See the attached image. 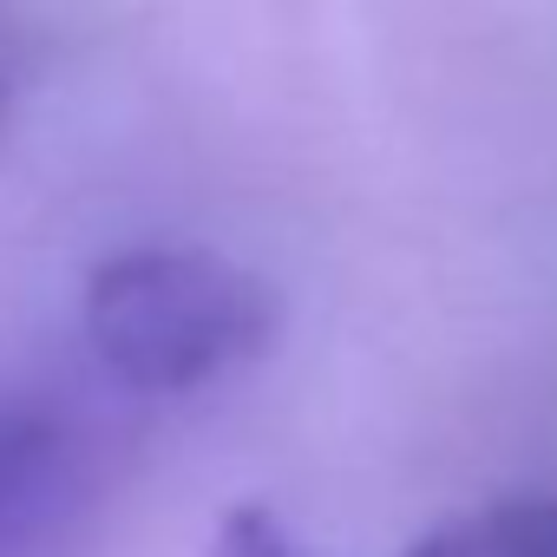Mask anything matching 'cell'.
Segmentation results:
<instances>
[{"instance_id": "1", "label": "cell", "mask_w": 557, "mask_h": 557, "mask_svg": "<svg viewBox=\"0 0 557 557\" xmlns=\"http://www.w3.org/2000/svg\"><path fill=\"white\" fill-rule=\"evenodd\" d=\"M86 342L138 394H190L275 342V289L216 249L145 243L86 275Z\"/></svg>"}, {"instance_id": "2", "label": "cell", "mask_w": 557, "mask_h": 557, "mask_svg": "<svg viewBox=\"0 0 557 557\" xmlns=\"http://www.w3.org/2000/svg\"><path fill=\"white\" fill-rule=\"evenodd\" d=\"M53 472H60V433L0 394V557L34 537V524L53 505Z\"/></svg>"}, {"instance_id": "3", "label": "cell", "mask_w": 557, "mask_h": 557, "mask_svg": "<svg viewBox=\"0 0 557 557\" xmlns=\"http://www.w3.org/2000/svg\"><path fill=\"white\" fill-rule=\"evenodd\" d=\"M407 557H557V498H498L426 531Z\"/></svg>"}, {"instance_id": "4", "label": "cell", "mask_w": 557, "mask_h": 557, "mask_svg": "<svg viewBox=\"0 0 557 557\" xmlns=\"http://www.w3.org/2000/svg\"><path fill=\"white\" fill-rule=\"evenodd\" d=\"M210 557H302L296 537L283 531V518L262 511V505H236L216 531V550Z\"/></svg>"}]
</instances>
